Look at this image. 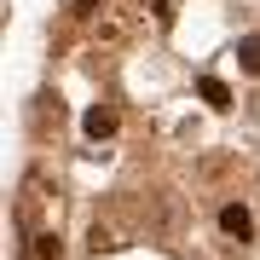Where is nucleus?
<instances>
[{
    "instance_id": "f257e3e1",
    "label": "nucleus",
    "mask_w": 260,
    "mask_h": 260,
    "mask_svg": "<svg viewBox=\"0 0 260 260\" xmlns=\"http://www.w3.org/2000/svg\"><path fill=\"white\" fill-rule=\"evenodd\" d=\"M220 232L237 237V243H249V237H254V214H249V203H225V208H220Z\"/></svg>"
},
{
    "instance_id": "f03ea898",
    "label": "nucleus",
    "mask_w": 260,
    "mask_h": 260,
    "mask_svg": "<svg viewBox=\"0 0 260 260\" xmlns=\"http://www.w3.org/2000/svg\"><path fill=\"white\" fill-rule=\"evenodd\" d=\"M197 93H203V104H214V110H232V87H225L220 75H203V81H197Z\"/></svg>"
},
{
    "instance_id": "7ed1b4c3",
    "label": "nucleus",
    "mask_w": 260,
    "mask_h": 260,
    "mask_svg": "<svg viewBox=\"0 0 260 260\" xmlns=\"http://www.w3.org/2000/svg\"><path fill=\"white\" fill-rule=\"evenodd\" d=\"M81 127L93 133V139H110V133H116V110H110V104H93V110H87V121H81Z\"/></svg>"
},
{
    "instance_id": "20e7f679",
    "label": "nucleus",
    "mask_w": 260,
    "mask_h": 260,
    "mask_svg": "<svg viewBox=\"0 0 260 260\" xmlns=\"http://www.w3.org/2000/svg\"><path fill=\"white\" fill-rule=\"evenodd\" d=\"M237 64L249 70V75H260V35H243L237 41Z\"/></svg>"
},
{
    "instance_id": "39448f33",
    "label": "nucleus",
    "mask_w": 260,
    "mask_h": 260,
    "mask_svg": "<svg viewBox=\"0 0 260 260\" xmlns=\"http://www.w3.org/2000/svg\"><path fill=\"white\" fill-rule=\"evenodd\" d=\"M58 254H64L58 232H41V237H35V260H58Z\"/></svg>"
}]
</instances>
